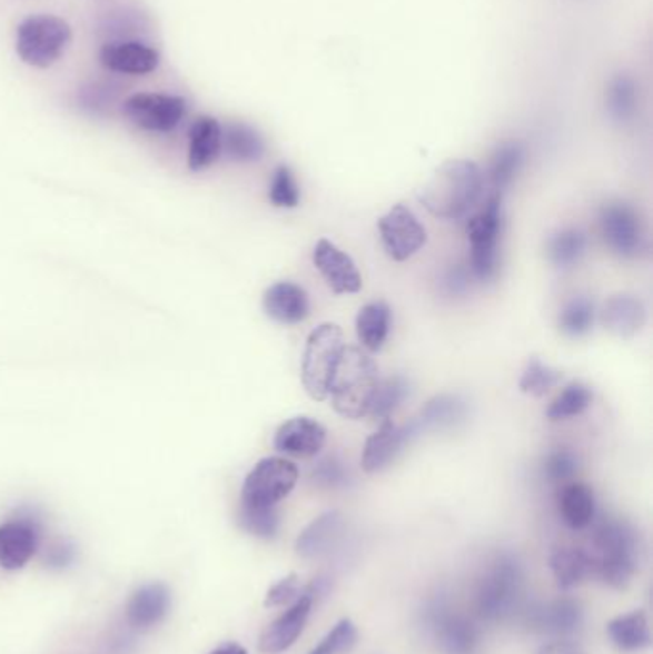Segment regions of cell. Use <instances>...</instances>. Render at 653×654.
<instances>
[{"instance_id": "20", "label": "cell", "mask_w": 653, "mask_h": 654, "mask_svg": "<svg viewBox=\"0 0 653 654\" xmlns=\"http://www.w3.org/2000/svg\"><path fill=\"white\" fill-rule=\"evenodd\" d=\"M410 440L413 436L408 433L406 425L397 427L393 425L392 419L382 423V427L366 440L365 450H363V469L370 475L386 469Z\"/></svg>"}, {"instance_id": "17", "label": "cell", "mask_w": 653, "mask_h": 654, "mask_svg": "<svg viewBox=\"0 0 653 654\" xmlns=\"http://www.w3.org/2000/svg\"><path fill=\"white\" fill-rule=\"evenodd\" d=\"M103 68L125 76H146L159 66V52L145 42H111L100 50Z\"/></svg>"}, {"instance_id": "40", "label": "cell", "mask_w": 653, "mask_h": 654, "mask_svg": "<svg viewBox=\"0 0 653 654\" xmlns=\"http://www.w3.org/2000/svg\"><path fill=\"white\" fill-rule=\"evenodd\" d=\"M268 198H270L273 205L284 207V209H294L299 205V199H301L299 186H297L294 172L286 165H280L273 175Z\"/></svg>"}, {"instance_id": "30", "label": "cell", "mask_w": 653, "mask_h": 654, "mask_svg": "<svg viewBox=\"0 0 653 654\" xmlns=\"http://www.w3.org/2000/svg\"><path fill=\"white\" fill-rule=\"evenodd\" d=\"M392 329V308L386 303H370L360 308L357 314V337L360 345L370 350L378 353L386 345Z\"/></svg>"}, {"instance_id": "2", "label": "cell", "mask_w": 653, "mask_h": 654, "mask_svg": "<svg viewBox=\"0 0 653 654\" xmlns=\"http://www.w3.org/2000/svg\"><path fill=\"white\" fill-rule=\"evenodd\" d=\"M594 576L613 589H625L639 571L644 545L633 525L605 521L594 534Z\"/></svg>"}, {"instance_id": "36", "label": "cell", "mask_w": 653, "mask_h": 654, "mask_svg": "<svg viewBox=\"0 0 653 654\" xmlns=\"http://www.w3.org/2000/svg\"><path fill=\"white\" fill-rule=\"evenodd\" d=\"M596 318V307L591 299L578 297L565 305L564 310L560 314L557 326L567 337H583L591 331Z\"/></svg>"}, {"instance_id": "7", "label": "cell", "mask_w": 653, "mask_h": 654, "mask_svg": "<svg viewBox=\"0 0 653 654\" xmlns=\"http://www.w3.org/2000/svg\"><path fill=\"white\" fill-rule=\"evenodd\" d=\"M503 196L491 194L466 225L469 251H472V274L479 281L493 280L498 270V247L503 236Z\"/></svg>"}, {"instance_id": "5", "label": "cell", "mask_w": 653, "mask_h": 654, "mask_svg": "<svg viewBox=\"0 0 653 654\" xmlns=\"http://www.w3.org/2000/svg\"><path fill=\"white\" fill-rule=\"evenodd\" d=\"M345 347L344 331L336 324H323L309 335L303 353L301 382L313 400H328L332 379Z\"/></svg>"}, {"instance_id": "44", "label": "cell", "mask_w": 653, "mask_h": 654, "mask_svg": "<svg viewBox=\"0 0 653 654\" xmlns=\"http://www.w3.org/2000/svg\"><path fill=\"white\" fill-rule=\"evenodd\" d=\"M472 276L468 268L453 266L443 278V287L448 295H464L472 287Z\"/></svg>"}, {"instance_id": "38", "label": "cell", "mask_w": 653, "mask_h": 654, "mask_svg": "<svg viewBox=\"0 0 653 654\" xmlns=\"http://www.w3.org/2000/svg\"><path fill=\"white\" fill-rule=\"evenodd\" d=\"M240 526L257 538H275L276 532L280 528V515L276 507H240Z\"/></svg>"}, {"instance_id": "23", "label": "cell", "mask_w": 653, "mask_h": 654, "mask_svg": "<svg viewBox=\"0 0 653 654\" xmlns=\"http://www.w3.org/2000/svg\"><path fill=\"white\" fill-rule=\"evenodd\" d=\"M344 528V517L339 512H328L315 518L296 542V553L303 559H317L330 552Z\"/></svg>"}, {"instance_id": "43", "label": "cell", "mask_w": 653, "mask_h": 654, "mask_svg": "<svg viewBox=\"0 0 653 654\" xmlns=\"http://www.w3.org/2000/svg\"><path fill=\"white\" fill-rule=\"evenodd\" d=\"M301 595V582L297 574H288L286 578L276 582L275 586L270 587L265 597V607L276 608L284 607L294 603Z\"/></svg>"}, {"instance_id": "1", "label": "cell", "mask_w": 653, "mask_h": 654, "mask_svg": "<svg viewBox=\"0 0 653 654\" xmlns=\"http://www.w3.org/2000/svg\"><path fill=\"white\" fill-rule=\"evenodd\" d=\"M485 177L479 165L469 159H451L441 165L434 180L419 190V204L434 217L458 220L479 204Z\"/></svg>"}, {"instance_id": "19", "label": "cell", "mask_w": 653, "mask_h": 654, "mask_svg": "<svg viewBox=\"0 0 653 654\" xmlns=\"http://www.w3.org/2000/svg\"><path fill=\"white\" fill-rule=\"evenodd\" d=\"M600 320L607 331L631 339L646 326L647 310L634 295H613L600 310Z\"/></svg>"}, {"instance_id": "13", "label": "cell", "mask_w": 653, "mask_h": 654, "mask_svg": "<svg viewBox=\"0 0 653 654\" xmlns=\"http://www.w3.org/2000/svg\"><path fill=\"white\" fill-rule=\"evenodd\" d=\"M315 605V597L313 593L301 592L288 611H284L275 622L268 624L267 630L263 632L261 640H259V651L265 654H280L288 651L297 637L303 634L305 624L309 621L310 611Z\"/></svg>"}, {"instance_id": "11", "label": "cell", "mask_w": 653, "mask_h": 654, "mask_svg": "<svg viewBox=\"0 0 653 654\" xmlns=\"http://www.w3.org/2000/svg\"><path fill=\"white\" fill-rule=\"evenodd\" d=\"M123 113L138 129L171 132L185 119L186 102L180 96L140 92L125 100Z\"/></svg>"}, {"instance_id": "22", "label": "cell", "mask_w": 653, "mask_h": 654, "mask_svg": "<svg viewBox=\"0 0 653 654\" xmlns=\"http://www.w3.org/2000/svg\"><path fill=\"white\" fill-rule=\"evenodd\" d=\"M466 417V403L458 396L439 395L419 409L418 416L408 423V433L413 438L429 430L448 429Z\"/></svg>"}, {"instance_id": "46", "label": "cell", "mask_w": 653, "mask_h": 654, "mask_svg": "<svg viewBox=\"0 0 653 654\" xmlns=\"http://www.w3.org/2000/svg\"><path fill=\"white\" fill-rule=\"evenodd\" d=\"M207 654H248V651L238 643H225V645H220V647L214 648L211 653Z\"/></svg>"}, {"instance_id": "35", "label": "cell", "mask_w": 653, "mask_h": 654, "mask_svg": "<svg viewBox=\"0 0 653 654\" xmlns=\"http://www.w3.org/2000/svg\"><path fill=\"white\" fill-rule=\"evenodd\" d=\"M592 398H594V395L586 385L571 383L565 387L564 393L551 404V408L546 412V417L552 422H560V419H567V417L581 416L591 406Z\"/></svg>"}, {"instance_id": "39", "label": "cell", "mask_w": 653, "mask_h": 654, "mask_svg": "<svg viewBox=\"0 0 653 654\" xmlns=\"http://www.w3.org/2000/svg\"><path fill=\"white\" fill-rule=\"evenodd\" d=\"M357 626L349 618L337 622L328 635L309 654H344L357 645Z\"/></svg>"}, {"instance_id": "21", "label": "cell", "mask_w": 653, "mask_h": 654, "mask_svg": "<svg viewBox=\"0 0 653 654\" xmlns=\"http://www.w3.org/2000/svg\"><path fill=\"white\" fill-rule=\"evenodd\" d=\"M171 608V593L164 584H148L132 593L125 614L132 627L148 630L166 618Z\"/></svg>"}, {"instance_id": "28", "label": "cell", "mask_w": 653, "mask_h": 654, "mask_svg": "<svg viewBox=\"0 0 653 654\" xmlns=\"http://www.w3.org/2000/svg\"><path fill=\"white\" fill-rule=\"evenodd\" d=\"M557 507L571 531H585L596 513V499L591 486L583 483L565 484L557 496Z\"/></svg>"}, {"instance_id": "42", "label": "cell", "mask_w": 653, "mask_h": 654, "mask_svg": "<svg viewBox=\"0 0 653 654\" xmlns=\"http://www.w3.org/2000/svg\"><path fill=\"white\" fill-rule=\"evenodd\" d=\"M578 469V459L570 450L552 452L551 456L544 462V477L551 483H565L575 477Z\"/></svg>"}, {"instance_id": "10", "label": "cell", "mask_w": 653, "mask_h": 654, "mask_svg": "<svg viewBox=\"0 0 653 654\" xmlns=\"http://www.w3.org/2000/svg\"><path fill=\"white\" fill-rule=\"evenodd\" d=\"M600 232L605 246L623 259H634L646 251V230L631 205L607 204L600 211Z\"/></svg>"}, {"instance_id": "41", "label": "cell", "mask_w": 653, "mask_h": 654, "mask_svg": "<svg viewBox=\"0 0 653 654\" xmlns=\"http://www.w3.org/2000/svg\"><path fill=\"white\" fill-rule=\"evenodd\" d=\"M310 480L320 488H344L349 484V470L336 456L326 457L313 469Z\"/></svg>"}, {"instance_id": "16", "label": "cell", "mask_w": 653, "mask_h": 654, "mask_svg": "<svg viewBox=\"0 0 653 654\" xmlns=\"http://www.w3.org/2000/svg\"><path fill=\"white\" fill-rule=\"evenodd\" d=\"M39 547V528L28 518L0 525V566L4 571H20L33 559Z\"/></svg>"}, {"instance_id": "29", "label": "cell", "mask_w": 653, "mask_h": 654, "mask_svg": "<svg viewBox=\"0 0 653 654\" xmlns=\"http://www.w3.org/2000/svg\"><path fill=\"white\" fill-rule=\"evenodd\" d=\"M639 82L629 73L613 76L605 87V109L615 123H629L639 113Z\"/></svg>"}, {"instance_id": "14", "label": "cell", "mask_w": 653, "mask_h": 654, "mask_svg": "<svg viewBox=\"0 0 653 654\" xmlns=\"http://www.w3.org/2000/svg\"><path fill=\"white\" fill-rule=\"evenodd\" d=\"M313 262L334 294H358L363 289V278L355 260L336 244H332L330 239L318 241L313 251Z\"/></svg>"}, {"instance_id": "4", "label": "cell", "mask_w": 653, "mask_h": 654, "mask_svg": "<svg viewBox=\"0 0 653 654\" xmlns=\"http://www.w3.org/2000/svg\"><path fill=\"white\" fill-rule=\"evenodd\" d=\"M523 568L514 555H498L477 587L475 607L483 621H506L522 605Z\"/></svg>"}, {"instance_id": "32", "label": "cell", "mask_w": 653, "mask_h": 654, "mask_svg": "<svg viewBox=\"0 0 653 654\" xmlns=\"http://www.w3.org/2000/svg\"><path fill=\"white\" fill-rule=\"evenodd\" d=\"M222 150L236 161H259L265 153V143L257 130L248 125L235 123L222 130Z\"/></svg>"}, {"instance_id": "18", "label": "cell", "mask_w": 653, "mask_h": 654, "mask_svg": "<svg viewBox=\"0 0 653 654\" xmlns=\"http://www.w3.org/2000/svg\"><path fill=\"white\" fill-rule=\"evenodd\" d=\"M263 308L268 318H273L278 324L294 326V324H301L309 316V297L297 284L278 281L265 291Z\"/></svg>"}, {"instance_id": "33", "label": "cell", "mask_w": 653, "mask_h": 654, "mask_svg": "<svg viewBox=\"0 0 653 654\" xmlns=\"http://www.w3.org/2000/svg\"><path fill=\"white\" fill-rule=\"evenodd\" d=\"M586 251V236L577 228H567L557 232L548 241V257L556 268H571L583 259Z\"/></svg>"}, {"instance_id": "8", "label": "cell", "mask_w": 653, "mask_h": 654, "mask_svg": "<svg viewBox=\"0 0 653 654\" xmlns=\"http://www.w3.org/2000/svg\"><path fill=\"white\" fill-rule=\"evenodd\" d=\"M299 480V469L286 457H265L241 486V505L248 507H276L288 498Z\"/></svg>"}, {"instance_id": "6", "label": "cell", "mask_w": 653, "mask_h": 654, "mask_svg": "<svg viewBox=\"0 0 653 654\" xmlns=\"http://www.w3.org/2000/svg\"><path fill=\"white\" fill-rule=\"evenodd\" d=\"M71 41L68 21L58 16H29L16 33V52L31 68L47 69L62 58Z\"/></svg>"}, {"instance_id": "9", "label": "cell", "mask_w": 653, "mask_h": 654, "mask_svg": "<svg viewBox=\"0 0 653 654\" xmlns=\"http://www.w3.org/2000/svg\"><path fill=\"white\" fill-rule=\"evenodd\" d=\"M426 626L443 654H477L482 632L464 614L456 613L445 601H434L426 608Z\"/></svg>"}, {"instance_id": "27", "label": "cell", "mask_w": 653, "mask_h": 654, "mask_svg": "<svg viewBox=\"0 0 653 654\" xmlns=\"http://www.w3.org/2000/svg\"><path fill=\"white\" fill-rule=\"evenodd\" d=\"M607 635L621 653H639L652 645L650 622L644 611L621 614L607 624Z\"/></svg>"}, {"instance_id": "12", "label": "cell", "mask_w": 653, "mask_h": 654, "mask_svg": "<svg viewBox=\"0 0 653 654\" xmlns=\"http://www.w3.org/2000/svg\"><path fill=\"white\" fill-rule=\"evenodd\" d=\"M378 228L384 249L397 262L410 259L426 246V228L406 205H393L392 209L379 218Z\"/></svg>"}, {"instance_id": "37", "label": "cell", "mask_w": 653, "mask_h": 654, "mask_svg": "<svg viewBox=\"0 0 653 654\" xmlns=\"http://www.w3.org/2000/svg\"><path fill=\"white\" fill-rule=\"evenodd\" d=\"M562 377H564L562 371L546 366L538 358H531L525 369H523L522 379H520V389L525 395L541 398L546 393H551L557 383L562 382Z\"/></svg>"}, {"instance_id": "15", "label": "cell", "mask_w": 653, "mask_h": 654, "mask_svg": "<svg viewBox=\"0 0 653 654\" xmlns=\"http://www.w3.org/2000/svg\"><path fill=\"white\" fill-rule=\"evenodd\" d=\"M326 444V429L313 417L297 416L283 423L275 435V448L294 457H313Z\"/></svg>"}, {"instance_id": "31", "label": "cell", "mask_w": 653, "mask_h": 654, "mask_svg": "<svg viewBox=\"0 0 653 654\" xmlns=\"http://www.w3.org/2000/svg\"><path fill=\"white\" fill-rule=\"evenodd\" d=\"M525 161V148L520 142H504L496 148L488 165V178L493 186V194H501L516 180Z\"/></svg>"}, {"instance_id": "45", "label": "cell", "mask_w": 653, "mask_h": 654, "mask_svg": "<svg viewBox=\"0 0 653 654\" xmlns=\"http://www.w3.org/2000/svg\"><path fill=\"white\" fill-rule=\"evenodd\" d=\"M536 654H588L575 641L557 640L546 643Z\"/></svg>"}, {"instance_id": "24", "label": "cell", "mask_w": 653, "mask_h": 654, "mask_svg": "<svg viewBox=\"0 0 653 654\" xmlns=\"http://www.w3.org/2000/svg\"><path fill=\"white\" fill-rule=\"evenodd\" d=\"M222 151V129L214 117H200L196 119L190 129V142H188V167L192 171L207 169L217 161Z\"/></svg>"}, {"instance_id": "25", "label": "cell", "mask_w": 653, "mask_h": 654, "mask_svg": "<svg viewBox=\"0 0 653 654\" xmlns=\"http://www.w3.org/2000/svg\"><path fill=\"white\" fill-rule=\"evenodd\" d=\"M551 568L557 587L573 589L594 576V557L583 547H557L551 555Z\"/></svg>"}, {"instance_id": "26", "label": "cell", "mask_w": 653, "mask_h": 654, "mask_svg": "<svg viewBox=\"0 0 653 654\" xmlns=\"http://www.w3.org/2000/svg\"><path fill=\"white\" fill-rule=\"evenodd\" d=\"M530 622L531 626L538 627L546 634L565 637L575 634L583 624V608L575 600H557L546 607L536 608L533 616L530 614Z\"/></svg>"}, {"instance_id": "34", "label": "cell", "mask_w": 653, "mask_h": 654, "mask_svg": "<svg viewBox=\"0 0 653 654\" xmlns=\"http://www.w3.org/2000/svg\"><path fill=\"white\" fill-rule=\"evenodd\" d=\"M408 395V383L403 377H392L387 382H379L376 396L372 400L370 412L368 416L374 422L386 423L392 419V414L399 408L400 403L405 400Z\"/></svg>"}, {"instance_id": "3", "label": "cell", "mask_w": 653, "mask_h": 654, "mask_svg": "<svg viewBox=\"0 0 653 654\" xmlns=\"http://www.w3.org/2000/svg\"><path fill=\"white\" fill-rule=\"evenodd\" d=\"M378 387L379 371L376 361L360 348L345 347L328 396L337 414L347 419L368 416Z\"/></svg>"}]
</instances>
